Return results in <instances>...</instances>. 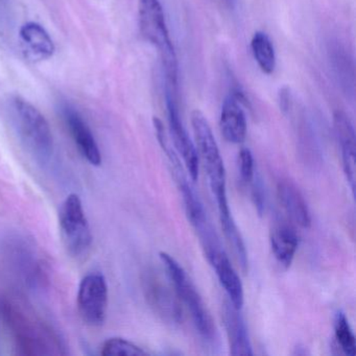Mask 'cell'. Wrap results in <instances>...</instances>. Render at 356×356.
Wrapping results in <instances>:
<instances>
[{"label": "cell", "instance_id": "cell-8", "mask_svg": "<svg viewBox=\"0 0 356 356\" xmlns=\"http://www.w3.org/2000/svg\"><path fill=\"white\" fill-rule=\"evenodd\" d=\"M143 291L147 303L164 322L178 325L182 322V308L178 300L161 278L149 273L143 279Z\"/></svg>", "mask_w": 356, "mask_h": 356}, {"label": "cell", "instance_id": "cell-20", "mask_svg": "<svg viewBox=\"0 0 356 356\" xmlns=\"http://www.w3.org/2000/svg\"><path fill=\"white\" fill-rule=\"evenodd\" d=\"M149 352L137 346L133 341L122 337H111L104 341L101 348V355L103 356H143L147 355Z\"/></svg>", "mask_w": 356, "mask_h": 356}, {"label": "cell", "instance_id": "cell-16", "mask_svg": "<svg viewBox=\"0 0 356 356\" xmlns=\"http://www.w3.org/2000/svg\"><path fill=\"white\" fill-rule=\"evenodd\" d=\"M270 248L277 261L289 268L293 264V258L299 247V238L297 233L289 226L276 227L270 233Z\"/></svg>", "mask_w": 356, "mask_h": 356}, {"label": "cell", "instance_id": "cell-13", "mask_svg": "<svg viewBox=\"0 0 356 356\" xmlns=\"http://www.w3.org/2000/svg\"><path fill=\"white\" fill-rule=\"evenodd\" d=\"M241 97L229 95L222 104L220 112V127L222 136L233 145L243 143L247 135V120L241 108Z\"/></svg>", "mask_w": 356, "mask_h": 356}, {"label": "cell", "instance_id": "cell-1", "mask_svg": "<svg viewBox=\"0 0 356 356\" xmlns=\"http://www.w3.org/2000/svg\"><path fill=\"white\" fill-rule=\"evenodd\" d=\"M139 26L143 36L159 51L168 83L166 87L176 90L178 60L160 0H139Z\"/></svg>", "mask_w": 356, "mask_h": 356}, {"label": "cell", "instance_id": "cell-14", "mask_svg": "<svg viewBox=\"0 0 356 356\" xmlns=\"http://www.w3.org/2000/svg\"><path fill=\"white\" fill-rule=\"evenodd\" d=\"M279 201L289 218L301 228L312 226V216L303 195L291 181L282 180L277 186Z\"/></svg>", "mask_w": 356, "mask_h": 356}, {"label": "cell", "instance_id": "cell-15", "mask_svg": "<svg viewBox=\"0 0 356 356\" xmlns=\"http://www.w3.org/2000/svg\"><path fill=\"white\" fill-rule=\"evenodd\" d=\"M20 39L26 51L38 60L53 57L55 44L47 31L37 22H28L20 29Z\"/></svg>", "mask_w": 356, "mask_h": 356}, {"label": "cell", "instance_id": "cell-9", "mask_svg": "<svg viewBox=\"0 0 356 356\" xmlns=\"http://www.w3.org/2000/svg\"><path fill=\"white\" fill-rule=\"evenodd\" d=\"M62 115L67 124L68 130L83 157L91 165L99 166L102 163V154L99 145L95 140L92 131L89 128L81 114L68 104L61 108Z\"/></svg>", "mask_w": 356, "mask_h": 356}, {"label": "cell", "instance_id": "cell-17", "mask_svg": "<svg viewBox=\"0 0 356 356\" xmlns=\"http://www.w3.org/2000/svg\"><path fill=\"white\" fill-rule=\"evenodd\" d=\"M251 49L254 59L264 74H272L276 68V54L270 37L264 32H256L252 37Z\"/></svg>", "mask_w": 356, "mask_h": 356}, {"label": "cell", "instance_id": "cell-7", "mask_svg": "<svg viewBox=\"0 0 356 356\" xmlns=\"http://www.w3.org/2000/svg\"><path fill=\"white\" fill-rule=\"evenodd\" d=\"M175 92L176 91L166 88V106H168L170 134H172L175 147L178 151L179 155L182 157L183 163L191 180L197 181L199 178V154L193 141L189 138L188 133L183 126L182 120H180L178 107L175 101Z\"/></svg>", "mask_w": 356, "mask_h": 356}, {"label": "cell", "instance_id": "cell-2", "mask_svg": "<svg viewBox=\"0 0 356 356\" xmlns=\"http://www.w3.org/2000/svg\"><path fill=\"white\" fill-rule=\"evenodd\" d=\"M12 116L18 135L26 149L41 161L51 159L54 137L49 122L32 104L15 97L11 103Z\"/></svg>", "mask_w": 356, "mask_h": 356}, {"label": "cell", "instance_id": "cell-18", "mask_svg": "<svg viewBox=\"0 0 356 356\" xmlns=\"http://www.w3.org/2000/svg\"><path fill=\"white\" fill-rule=\"evenodd\" d=\"M220 225H222V232L228 241L230 247L232 248L233 253L236 256L237 260L241 264V268L243 270L248 268V254L245 250V243L241 232L233 220L232 214L229 213L226 216H220Z\"/></svg>", "mask_w": 356, "mask_h": 356}, {"label": "cell", "instance_id": "cell-5", "mask_svg": "<svg viewBox=\"0 0 356 356\" xmlns=\"http://www.w3.org/2000/svg\"><path fill=\"white\" fill-rule=\"evenodd\" d=\"M59 226L68 252L76 257L84 256L90 249L92 234L82 200L76 193L68 195L62 203L59 211Z\"/></svg>", "mask_w": 356, "mask_h": 356}, {"label": "cell", "instance_id": "cell-11", "mask_svg": "<svg viewBox=\"0 0 356 356\" xmlns=\"http://www.w3.org/2000/svg\"><path fill=\"white\" fill-rule=\"evenodd\" d=\"M335 134L341 151L343 172L354 195L355 191L356 139L355 131L351 120L343 111H337L333 115Z\"/></svg>", "mask_w": 356, "mask_h": 356}, {"label": "cell", "instance_id": "cell-10", "mask_svg": "<svg viewBox=\"0 0 356 356\" xmlns=\"http://www.w3.org/2000/svg\"><path fill=\"white\" fill-rule=\"evenodd\" d=\"M206 257L216 270V276L232 305L237 309H241L245 301L243 283L224 250L218 248L213 251L208 252L206 253Z\"/></svg>", "mask_w": 356, "mask_h": 356}, {"label": "cell", "instance_id": "cell-6", "mask_svg": "<svg viewBox=\"0 0 356 356\" xmlns=\"http://www.w3.org/2000/svg\"><path fill=\"white\" fill-rule=\"evenodd\" d=\"M107 280L101 273H90L81 281L78 291V308L84 322L90 326H101L107 316Z\"/></svg>", "mask_w": 356, "mask_h": 356}, {"label": "cell", "instance_id": "cell-22", "mask_svg": "<svg viewBox=\"0 0 356 356\" xmlns=\"http://www.w3.org/2000/svg\"><path fill=\"white\" fill-rule=\"evenodd\" d=\"M252 195H253L254 203H255L256 208H257L258 212L261 214L264 210V204H266V201H264V188H262L261 183L254 182Z\"/></svg>", "mask_w": 356, "mask_h": 356}, {"label": "cell", "instance_id": "cell-4", "mask_svg": "<svg viewBox=\"0 0 356 356\" xmlns=\"http://www.w3.org/2000/svg\"><path fill=\"white\" fill-rule=\"evenodd\" d=\"M160 259L165 266L168 277L174 283L177 295L191 312L195 328L205 341H216V328L197 287L180 264L166 252H160Z\"/></svg>", "mask_w": 356, "mask_h": 356}, {"label": "cell", "instance_id": "cell-21", "mask_svg": "<svg viewBox=\"0 0 356 356\" xmlns=\"http://www.w3.org/2000/svg\"><path fill=\"white\" fill-rule=\"evenodd\" d=\"M239 172L241 178L245 184H251L255 178V165L254 157L249 149H243L239 152Z\"/></svg>", "mask_w": 356, "mask_h": 356}, {"label": "cell", "instance_id": "cell-3", "mask_svg": "<svg viewBox=\"0 0 356 356\" xmlns=\"http://www.w3.org/2000/svg\"><path fill=\"white\" fill-rule=\"evenodd\" d=\"M191 126L197 143V154L203 159L210 188L216 197L218 206L228 204L226 186V168L218 149L216 137L207 118L200 110L191 113Z\"/></svg>", "mask_w": 356, "mask_h": 356}, {"label": "cell", "instance_id": "cell-12", "mask_svg": "<svg viewBox=\"0 0 356 356\" xmlns=\"http://www.w3.org/2000/svg\"><path fill=\"white\" fill-rule=\"evenodd\" d=\"M230 301L225 302L222 306V321L228 337L231 355H253L251 341L247 325L243 316Z\"/></svg>", "mask_w": 356, "mask_h": 356}, {"label": "cell", "instance_id": "cell-19", "mask_svg": "<svg viewBox=\"0 0 356 356\" xmlns=\"http://www.w3.org/2000/svg\"><path fill=\"white\" fill-rule=\"evenodd\" d=\"M334 335L337 345L348 356H355L356 339L349 321L343 312H337L334 316Z\"/></svg>", "mask_w": 356, "mask_h": 356}]
</instances>
